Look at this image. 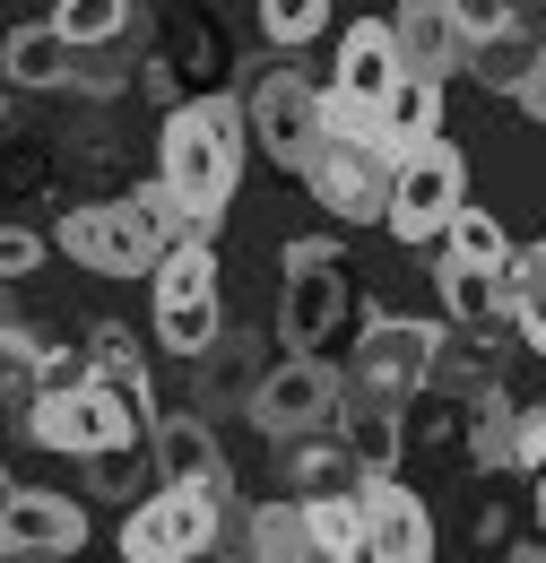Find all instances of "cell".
Instances as JSON below:
<instances>
[{"label": "cell", "instance_id": "obj_1", "mask_svg": "<svg viewBox=\"0 0 546 563\" xmlns=\"http://www.w3.org/2000/svg\"><path fill=\"white\" fill-rule=\"evenodd\" d=\"M243 156H252V122H243V96H192L183 113H165L156 131V183L183 200V217L217 243V217L243 183Z\"/></svg>", "mask_w": 546, "mask_h": 563}, {"label": "cell", "instance_id": "obj_2", "mask_svg": "<svg viewBox=\"0 0 546 563\" xmlns=\"http://www.w3.org/2000/svg\"><path fill=\"white\" fill-rule=\"evenodd\" d=\"M156 424H165V417H156L148 399H131L122 382L78 373V382H53V390L35 399L26 433H35L44 451H62V460H113V451H148Z\"/></svg>", "mask_w": 546, "mask_h": 563}, {"label": "cell", "instance_id": "obj_3", "mask_svg": "<svg viewBox=\"0 0 546 563\" xmlns=\"http://www.w3.org/2000/svg\"><path fill=\"white\" fill-rule=\"evenodd\" d=\"M356 303H364V286L347 269L339 234L286 243V295H277V339H286V355H339L347 339H364Z\"/></svg>", "mask_w": 546, "mask_h": 563}, {"label": "cell", "instance_id": "obj_4", "mask_svg": "<svg viewBox=\"0 0 546 563\" xmlns=\"http://www.w3.org/2000/svg\"><path fill=\"white\" fill-rule=\"evenodd\" d=\"M243 122H252V147L277 174H304L321 156V140H330V87L313 70H295V62L243 70Z\"/></svg>", "mask_w": 546, "mask_h": 563}, {"label": "cell", "instance_id": "obj_5", "mask_svg": "<svg viewBox=\"0 0 546 563\" xmlns=\"http://www.w3.org/2000/svg\"><path fill=\"white\" fill-rule=\"evenodd\" d=\"M443 330L434 321H408V312H373L364 321V339L347 347V390L356 399H373V408H400L408 417L416 399L434 390V373H443Z\"/></svg>", "mask_w": 546, "mask_h": 563}, {"label": "cell", "instance_id": "obj_6", "mask_svg": "<svg viewBox=\"0 0 546 563\" xmlns=\"http://www.w3.org/2000/svg\"><path fill=\"white\" fill-rule=\"evenodd\" d=\"M62 252L78 269H96V278H156L174 234L156 225V209L139 191H105V200H78L62 217Z\"/></svg>", "mask_w": 546, "mask_h": 563}, {"label": "cell", "instance_id": "obj_7", "mask_svg": "<svg viewBox=\"0 0 546 563\" xmlns=\"http://www.w3.org/2000/svg\"><path fill=\"white\" fill-rule=\"evenodd\" d=\"M313 200L330 225H391V183H400V147L364 140V131H330L321 156L304 165Z\"/></svg>", "mask_w": 546, "mask_h": 563}, {"label": "cell", "instance_id": "obj_8", "mask_svg": "<svg viewBox=\"0 0 546 563\" xmlns=\"http://www.w3.org/2000/svg\"><path fill=\"white\" fill-rule=\"evenodd\" d=\"M148 295H156V339H165V355L200 364V355L226 339V312H217V295H226V278H217V243L165 252V269H156Z\"/></svg>", "mask_w": 546, "mask_h": 563}, {"label": "cell", "instance_id": "obj_9", "mask_svg": "<svg viewBox=\"0 0 546 563\" xmlns=\"http://www.w3.org/2000/svg\"><path fill=\"white\" fill-rule=\"evenodd\" d=\"M226 529V494L156 486L122 511V563H200Z\"/></svg>", "mask_w": 546, "mask_h": 563}, {"label": "cell", "instance_id": "obj_10", "mask_svg": "<svg viewBox=\"0 0 546 563\" xmlns=\"http://www.w3.org/2000/svg\"><path fill=\"white\" fill-rule=\"evenodd\" d=\"M347 373L339 364H321V355H277L270 382H261V399H252V433H270V442H295V433H339L347 424Z\"/></svg>", "mask_w": 546, "mask_h": 563}, {"label": "cell", "instance_id": "obj_11", "mask_svg": "<svg viewBox=\"0 0 546 563\" xmlns=\"http://www.w3.org/2000/svg\"><path fill=\"white\" fill-rule=\"evenodd\" d=\"M469 209V165L460 147H400V183H391V234L400 243H443L451 217Z\"/></svg>", "mask_w": 546, "mask_h": 563}, {"label": "cell", "instance_id": "obj_12", "mask_svg": "<svg viewBox=\"0 0 546 563\" xmlns=\"http://www.w3.org/2000/svg\"><path fill=\"white\" fill-rule=\"evenodd\" d=\"M78 547H87V503L18 477L0 503V555H78Z\"/></svg>", "mask_w": 546, "mask_h": 563}, {"label": "cell", "instance_id": "obj_13", "mask_svg": "<svg viewBox=\"0 0 546 563\" xmlns=\"http://www.w3.org/2000/svg\"><path fill=\"white\" fill-rule=\"evenodd\" d=\"M400 78H408V62H400V26H391V18H356V26L339 35L330 96L356 104V113H382V104L400 96Z\"/></svg>", "mask_w": 546, "mask_h": 563}, {"label": "cell", "instance_id": "obj_14", "mask_svg": "<svg viewBox=\"0 0 546 563\" xmlns=\"http://www.w3.org/2000/svg\"><path fill=\"white\" fill-rule=\"evenodd\" d=\"M148 460H156V486H192V494H226V503H234V468H226V442H217V424H208L200 408H174V417L156 424Z\"/></svg>", "mask_w": 546, "mask_h": 563}, {"label": "cell", "instance_id": "obj_15", "mask_svg": "<svg viewBox=\"0 0 546 563\" xmlns=\"http://www.w3.org/2000/svg\"><path fill=\"white\" fill-rule=\"evenodd\" d=\"M364 563H434V511L391 477H364Z\"/></svg>", "mask_w": 546, "mask_h": 563}, {"label": "cell", "instance_id": "obj_16", "mask_svg": "<svg viewBox=\"0 0 546 563\" xmlns=\"http://www.w3.org/2000/svg\"><path fill=\"white\" fill-rule=\"evenodd\" d=\"M277 477L295 503H321V494H364V460H356V442L347 433H295V442H277Z\"/></svg>", "mask_w": 546, "mask_h": 563}, {"label": "cell", "instance_id": "obj_17", "mask_svg": "<svg viewBox=\"0 0 546 563\" xmlns=\"http://www.w3.org/2000/svg\"><path fill=\"white\" fill-rule=\"evenodd\" d=\"M400 62H408L416 78H451V70H469V26L451 18V0H400Z\"/></svg>", "mask_w": 546, "mask_h": 563}, {"label": "cell", "instance_id": "obj_18", "mask_svg": "<svg viewBox=\"0 0 546 563\" xmlns=\"http://www.w3.org/2000/svg\"><path fill=\"white\" fill-rule=\"evenodd\" d=\"M192 373H200V417H217V408H243V417H252V399H261V382H270V373H261V339H252V330H226V339H217Z\"/></svg>", "mask_w": 546, "mask_h": 563}, {"label": "cell", "instance_id": "obj_19", "mask_svg": "<svg viewBox=\"0 0 546 563\" xmlns=\"http://www.w3.org/2000/svg\"><path fill=\"white\" fill-rule=\"evenodd\" d=\"M156 53H165V70L183 78L192 96H226V78H234V53H226V35L208 26L200 9H183V18L165 26V44H156Z\"/></svg>", "mask_w": 546, "mask_h": 563}, {"label": "cell", "instance_id": "obj_20", "mask_svg": "<svg viewBox=\"0 0 546 563\" xmlns=\"http://www.w3.org/2000/svg\"><path fill=\"white\" fill-rule=\"evenodd\" d=\"M69 78H78V44H69L53 18L9 26V87L18 96H44V87H69Z\"/></svg>", "mask_w": 546, "mask_h": 563}, {"label": "cell", "instance_id": "obj_21", "mask_svg": "<svg viewBox=\"0 0 546 563\" xmlns=\"http://www.w3.org/2000/svg\"><path fill=\"white\" fill-rule=\"evenodd\" d=\"M434 295H443L451 330H469V339H485L494 321H512V312H503V278H485V269H460V261H434Z\"/></svg>", "mask_w": 546, "mask_h": 563}, {"label": "cell", "instance_id": "obj_22", "mask_svg": "<svg viewBox=\"0 0 546 563\" xmlns=\"http://www.w3.org/2000/svg\"><path fill=\"white\" fill-rule=\"evenodd\" d=\"M382 131H391V147H434L443 140V78H400V96L382 104Z\"/></svg>", "mask_w": 546, "mask_h": 563}, {"label": "cell", "instance_id": "obj_23", "mask_svg": "<svg viewBox=\"0 0 546 563\" xmlns=\"http://www.w3.org/2000/svg\"><path fill=\"white\" fill-rule=\"evenodd\" d=\"M443 261H460V269H485V278H503L521 252H512V234H503V217L485 209H460L451 217V234H443Z\"/></svg>", "mask_w": 546, "mask_h": 563}, {"label": "cell", "instance_id": "obj_24", "mask_svg": "<svg viewBox=\"0 0 546 563\" xmlns=\"http://www.w3.org/2000/svg\"><path fill=\"white\" fill-rule=\"evenodd\" d=\"M53 26H62L78 53H105L139 26V0H53Z\"/></svg>", "mask_w": 546, "mask_h": 563}, {"label": "cell", "instance_id": "obj_25", "mask_svg": "<svg viewBox=\"0 0 546 563\" xmlns=\"http://www.w3.org/2000/svg\"><path fill=\"white\" fill-rule=\"evenodd\" d=\"M503 312H512V330L546 355V243H529V252L503 269Z\"/></svg>", "mask_w": 546, "mask_h": 563}, {"label": "cell", "instance_id": "obj_26", "mask_svg": "<svg viewBox=\"0 0 546 563\" xmlns=\"http://www.w3.org/2000/svg\"><path fill=\"white\" fill-rule=\"evenodd\" d=\"M87 373L122 382L131 399H148V408H156V390H148V355H139V339L122 330V321H96V330H87Z\"/></svg>", "mask_w": 546, "mask_h": 563}, {"label": "cell", "instance_id": "obj_27", "mask_svg": "<svg viewBox=\"0 0 546 563\" xmlns=\"http://www.w3.org/2000/svg\"><path fill=\"white\" fill-rule=\"evenodd\" d=\"M304 520L330 563H364V494H321V503H304Z\"/></svg>", "mask_w": 546, "mask_h": 563}, {"label": "cell", "instance_id": "obj_28", "mask_svg": "<svg viewBox=\"0 0 546 563\" xmlns=\"http://www.w3.org/2000/svg\"><path fill=\"white\" fill-rule=\"evenodd\" d=\"M538 44H546V35L512 26V35H494V44H478V53H469V70H478L485 87H503V96H521V78L538 70Z\"/></svg>", "mask_w": 546, "mask_h": 563}, {"label": "cell", "instance_id": "obj_29", "mask_svg": "<svg viewBox=\"0 0 546 563\" xmlns=\"http://www.w3.org/2000/svg\"><path fill=\"white\" fill-rule=\"evenodd\" d=\"M321 26H330V0H261V35L286 44V53H295V44H313Z\"/></svg>", "mask_w": 546, "mask_h": 563}, {"label": "cell", "instance_id": "obj_30", "mask_svg": "<svg viewBox=\"0 0 546 563\" xmlns=\"http://www.w3.org/2000/svg\"><path fill=\"white\" fill-rule=\"evenodd\" d=\"M252 520H261V503H226V529H217V547H208L200 563H261V547H252Z\"/></svg>", "mask_w": 546, "mask_h": 563}, {"label": "cell", "instance_id": "obj_31", "mask_svg": "<svg viewBox=\"0 0 546 563\" xmlns=\"http://www.w3.org/2000/svg\"><path fill=\"white\" fill-rule=\"evenodd\" d=\"M44 269V234L26 225V217H9V234H0V278H35Z\"/></svg>", "mask_w": 546, "mask_h": 563}, {"label": "cell", "instance_id": "obj_32", "mask_svg": "<svg viewBox=\"0 0 546 563\" xmlns=\"http://www.w3.org/2000/svg\"><path fill=\"white\" fill-rule=\"evenodd\" d=\"M512 468H521V477L546 468V408H521V417H512Z\"/></svg>", "mask_w": 546, "mask_h": 563}, {"label": "cell", "instance_id": "obj_33", "mask_svg": "<svg viewBox=\"0 0 546 563\" xmlns=\"http://www.w3.org/2000/svg\"><path fill=\"white\" fill-rule=\"evenodd\" d=\"M512 104H521L529 122H546V44H538V70L521 78V96H512Z\"/></svg>", "mask_w": 546, "mask_h": 563}, {"label": "cell", "instance_id": "obj_34", "mask_svg": "<svg viewBox=\"0 0 546 563\" xmlns=\"http://www.w3.org/2000/svg\"><path fill=\"white\" fill-rule=\"evenodd\" d=\"M529 538H546V468L529 477Z\"/></svg>", "mask_w": 546, "mask_h": 563}, {"label": "cell", "instance_id": "obj_35", "mask_svg": "<svg viewBox=\"0 0 546 563\" xmlns=\"http://www.w3.org/2000/svg\"><path fill=\"white\" fill-rule=\"evenodd\" d=\"M503 563H546V538H521V547H512Z\"/></svg>", "mask_w": 546, "mask_h": 563}, {"label": "cell", "instance_id": "obj_36", "mask_svg": "<svg viewBox=\"0 0 546 563\" xmlns=\"http://www.w3.org/2000/svg\"><path fill=\"white\" fill-rule=\"evenodd\" d=\"M9 563H69V555H9Z\"/></svg>", "mask_w": 546, "mask_h": 563}]
</instances>
